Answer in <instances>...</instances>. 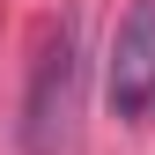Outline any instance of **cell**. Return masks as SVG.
<instances>
[{"mask_svg": "<svg viewBox=\"0 0 155 155\" xmlns=\"http://www.w3.org/2000/svg\"><path fill=\"white\" fill-rule=\"evenodd\" d=\"M104 96L118 118H148L155 104V0H133L111 30V67H104Z\"/></svg>", "mask_w": 155, "mask_h": 155, "instance_id": "2", "label": "cell"}, {"mask_svg": "<svg viewBox=\"0 0 155 155\" xmlns=\"http://www.w3.org/2000/svg\"><path fill=\"white\" fill-rule=\"evenodd\" d=\"M74 22H52L37 37V67H30V104H22V148L30 155H67L74 140Z\"/></svg>", "mask_w": 155, "mask_h": 155, "instance_id": "1", "label": "cell"}]
</instances>
